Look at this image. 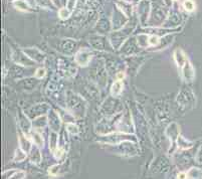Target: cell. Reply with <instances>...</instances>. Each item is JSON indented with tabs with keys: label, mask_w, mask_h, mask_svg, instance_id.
Returning <instances> with one entry per match:
<instances>
[{
	"label": "cell",
	"mask_w": 202,
	"mask_h": 179,
	"mask_svg": "<svg viewBox=\"0 0 202 179\" xmlns=\"http://www.w3.org/2000/svg\"><path fill=\"white\" fill-rule=\"evenodd\" d=\"M14 5L16 6V8L20 9V10H29V6L24 0H18L14 2Z\"/></svg>",
	"instance_id": "obj_1"
},
{
	"label": "cell",
	"mask_w": 202,
	"mask_h": 179,
	"mask_svg": "<svg viewBox=\"0 0 202 179\" xmlns=\"http://www.w3.org/2000/svg\"><path fill=\"white\" fill-rule=\"evenodd\" d=\"M122 91V84L121 82H116L114 85H113V88H112V94L114 96H117L121 93Z\"/></svg>",
	"instance_id": "obj_2"
},
{
	"label": "cell",
	"mask_w": 202,
	"mask_h": 179,
	"mask_svg": "<svg viewBox=\"0 0 202 179\" xmlns=\"http://www.w3.org/2000/svg\"><path fill=\"white\" fill-rule=\"evenodd\" d=\"M183 6L187 11H192L195 8V4L192 0H185L183 2Z\"/></svg>",
	"instance_id": "obj_3"
},
{
	"label": "cell",
	"mask_w": 202,
	"mask_h": 179,
	"mask_svg": "<svg viewBox=\"0 0 202 179\" xmlns=\"http://www.w3.org/2000/svg\"><path fill=\"white\" fill-rule=\"evenodd\" d=\"M69 15H71V12H69L67 8H61V10H59V17L61 19H67L69 17Z\"/></svg>",
	"instance_id": "obj_4"
},
{
	"label": "cell",
	"mask_w": 202,
	"mask_h": 179,
	"mask_svg": "<svg viewBox=\"0 0 202 179\" xmlns=\"http://www.w3.org/2000/svg\"><path fill=\"white\" fill-rule=\"evenodd\" d=\"M33 140L35 141V143L37 145H39V146H41L42 142H44L42 138L40 137V135H38V134H33Z\"/></svg>",
	"instance_id": "obj_5"
},
{
	"label": "cell",
	"mask_w": 202,
	"mask_h": 179,
	"mask_svg": "<svg viewBox=\"0 0 202 179\" xmlns=\"http://www.w3.org/2000/svg\"><path fill=\"white\" fill-rule=\"evenodd\" d=\"M44 75H45V69L44 68H38L37 72H36V74H35V77L38 78V79H41L42 77H44Z\"/></svg>",
	"instance_id": "obj_6"
},
{
	"label": "cell",
	"mask_w": 202,
	"mask_h": 179,
	"mask_svg": "<svg viewBox=\"0 0 202 179\" xmlns=\"http://www.w3.org/2000/svg\"><path fill=\"white\" fill-rule=\"evenodd\" d=\"M158 37L156 36H151L150 39H149V44L150 45H156L158 44Z\"/></svg>",
	"instance_id": "obj_7"
},
{
	"label": "cell",
	"mask_w": 202,
	"mask_h": 179,
	"mask_svg": "<svg viewBox=\"0 0 202 179\" xmlns=\"http://www.w3.org/2000/svg\"><path fill=\"white\" fill-rule=\"evenodd\" d=\"M124 77H125V75L123 74V72H119V74L117 75V79H122Z\"/></svg>",
	"instance_id": "obj_8"
},
{
	"label": "cell",
	"mask_w": 202,
	"mask_h": 179,
	"mask_svg": "<svg viewBox=\"0 0 202 179\" xmlns=\"http://www.w3.org/2000/svg\"><path fill=\"white\" fill-rule=\"evenodd\" d=\"M185 177H186V174H185V173L178 174V178H185Z\"/></svg>",
	"instance_id": "obj_9"
}]
</instances>
